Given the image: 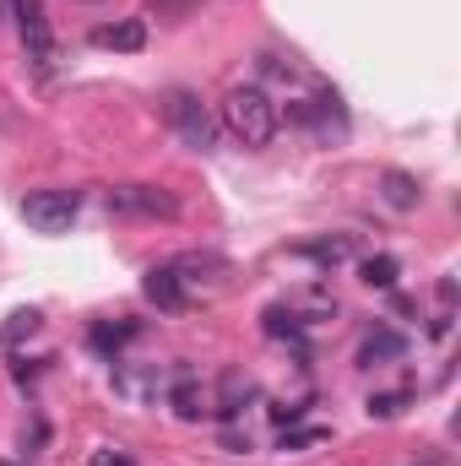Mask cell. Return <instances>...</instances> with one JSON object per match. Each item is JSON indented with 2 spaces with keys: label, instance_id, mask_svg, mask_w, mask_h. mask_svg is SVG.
Wrapping results in <instances>:
<instances>
[{
  "label": "cell",
  "instance_id": "obj_9",
  "mask_svg": "<svg viewBox=\"0 0 461 466\" xmlns=\"http://www.w3.org/2000/svg\"><path fill=\"white\" fill-rule=\"evenodd\" d=\"M380 196H385V207H396V212H413L424 190H418V179H413V174H402V168H391V174L380 179Z\"/></svg>",
  "mask_w": 461,
  "mask_h": 466
},
{
  "label": "cell",
  "instance_id": "obj_10",
  "mask_svg": "<svg viewBox=\"0 0 461 466\" xmlns=\"http://www.w3.org/2000/svg\"><path fill=\"white\" fill-rule=\"evenodd\" d=\"M402 352H407L402 331H374V337H364L358 363H364V369H374V363H391V358H402Z\"/></svg>",
  "mask_w": 461,
  "mask_h": 466
},
{
  "label": "cell",
  "instance_id": "obj_3",
  "mask_svg": "<svg viewBox=\"0 0 461 466\" xmlns=\"http://www.w3.org/2000/svg\"><path fill=\"white\" fill-rule=\"evenodd\" d=\"M163 119H169V130H174L185 147H196V152H212V147H218V119H212V109H207L196 93L174 87V93L163 98Z\"/></svg>",
  "mask_w": 461,
  "mask_h": 466
},
{
  "label": "cell",
  "instance_id": "obj_5",
  "mask_svg": "<svg viewBox=\"0 0 461 466\" xmlns=\"http://www.w3.org/2000/svg\"><path fill=\"white\" fill-rule=\"evenodd\" d=\"M82 212V190H27L22 196V218L38 233H66Z\"/></svg>",
  "mask_w": 461,
  "mask_h": 466
},
{
  "label": "cell",
  "instance_id": "obj_14",
  "mask_svg": "<svg viewBox=\"0 0 461 466\" xmlns=\"http://www.w3.org/2000/svg\"><path fill=\"white\" fill-rule=\"evenodd\" d=\"M255 396H261V390H255V380H244V374H229V380H223V401H218L212 412H218V418H233V412H239L244 401H255Z\"/></svg>",
  "mask_w": 461,
  "mask_h": 466
},
{
  "label": "cell",
  "instance_id": "obj_19",
  "mask_svg": "<svg viewBox=\"0 0 461 466\" xmlns=\"http://www.w3.org/2000/svg\"><path fill=\"white\" fill-rule=\"evenodd\" d=\"M315 440H326V429H299V434H282V451H304Z\"/></svg>",
  "mask_w": 461,
  "mask_h": 466
},
{
  "label": "cell",
  "instance_id": "obj_2",
  "mask_svg": "<svg viewBox=\"0 0 461 466\" xmlns=\"http://www.w3.org/2000/svg\"><path fill=\"white\" fill-rule=\"evenodd\" d=\"M185 374H190L185 363H125V358H115V390L130 407H147V401L169 396Z\"/></svg>",
  "mask_w": 461,
  "mask_h": 466
},
{
  "label": "cell",
  "instance_id": "obj_12",
  "mask_svg": "<svg viewBox=\"0 0 461 466\" xmlns=\"http://www.w3.org/2000/svg\"><path fill=\"white\" fill-rule=\"evenodd\" d=\"M282 309H288V315H304L299 326H321V320L337 315V299H326V293H304V299H288Z\"/></svg>",
  "mask_w": 461,
  "mask_h": 466
},
{
  "label": "cell",
  "instance_id": "obj_16",
  "mask_svg": "<svg viewBox=\"0 0 461 466\" xmlns=\"http://www.w3.org/2000/svg\"><path fill=\"white\" fill-rule=\"evenodd\" d=\"M38 326H44V315H38V309H16V315H11V326L0 331V348H16V342H22V337H33Z\"/></svg>",
  "mask_w": 461,
  "mask_h": 466
},
{
  "label": "cell",
  "instance_id": "obj_6",
  "mask_svg": "<svg viewBox=\"0 0 461 466\" xmlns=\"http://www.w3.org/2000/svg\"><path fill=\"white\" fill-rule=\"evenodd\" d=\"M109 212L115 218H147V223H174L179 218V201L163 190V185H115L109 190Z\"/></svg>",
  "mask_w": 461,
  "mask_h": 466
},
{
  "label": "cell",
  "instance_id": "obj_20",
  "mask_svg": "<svg viewBox=\"0 0 461 466\" xmlns=\"http://www.w3.org/2000/svg\"><path fill=\"white\" fill-rule=\"evenodd\" d=\"M158 5H190V0H158Z\"/></svg>",
  "mask_w": 461,
  "mask_h": 466
},
{
  "label": "cell",
  "instance_id": "obj_15",
  "mask_svg": "<svg viewBox=\"0 0 461 466\" xmlns=\"http://www.w3.org/2000/svg\"><path fill=\"white\" fill-rule=\"evenodd\" d=\"M358 277H364L369 288H396V260H391V255H369V260L358 266Z\"/></svg>",
  "mask_w": 461,
  "mask_h": 466
},
{
  "label": "cell",
  "instance_id": "obj_1",
  "mask_svg": "<svg viewBox=\"0 0 461 466\" xmlns=\"http://www.w3.org/2000/svg\"><path fill=\"white\" fill-rule=\"evenodd\" d=\"M218 119H223V130H229L233 141L266 147L277 136V125H282V109L271 104L266 87H229V98L218 104Z\"/></svg>",
  "mask_w": 461,
  "mask_h": 466
},
{
  "label": "cell",
  "instance_id": "obj_11",
  "mask_svg": "<svg viewBox=\"0 0 461 466\" xmlns=\"http://www.w3.org/2000/svg\"><path fill=\"white\" fill-rule=\"evenodd\" d=\"M136 337H141V320H119V326H93V348L104 352L109 363H115L119 348H125V342H136Z\"/></svg>",
  "mask_w": 461,
  "mask_h": 466
},
{
  "label": "cell",
  "instance_id": "obj_7",
  "mask_svg": "<svg viewBox=\"0 0 461 466\" xmlns=\"http://www.w3.org/2000/svg\"><path fill=\"white\" fill-rule=\"evenodd\" d=\"M141 293H147L158 309H169V315L190 309V288H185V271H179V260H169V266H152V271H147V282H141Z\"/></svg>",
  "mask_w": 461,
  "mask_h": 466
},
{
  "label": "cell",
  "instance_id": "obj_17",
  "mask_svg": "<svg viewBox=\"0 0 461 466\" xmlns=\"http://www.w3.org/2000/svg\"><path fill=\"white\" fill-rule=\"evenodd\" d=\"M87 466H136V461H130L119 445H104V451H93V456H87Z\"/></svg>",
  "mask_w": 461,
  "mask_h": 466
},
{
  "label": "cell",
  "instance_id": "obj_8",
  "mask_svg": "<svg viewBox=\"0 0 461 466\" xmlns=\"http://www.w3.org/2000/svg\"><path fill=\"white\" fill-rule=\"evenodd\" d=\"M93 44H98V49H119V55H136V49H147V22H141V16L104 22V27H93Z\"/></svg>",
  "mask_w": 461,
  "mask_h": 466
},
{
  "label": "cell",
  "instance_id": "obj_21",
  "mask_svg": "<svg viewBox=\"0 0 461 466\" xmlns=\"http://www.w3.org/2000/svg\"><path fill=\"white\" fill-rule=\"evenodd\" d=\"M0 466H33V461H0Z\"/></svg>",
  "mask_w": 461,
  "mask_h": 466
},
{
  "label": "cell",
  "instance_id": "obj_18",
  "mask_svg": "<svg viewBox=\"0 0 461 466\" xmlns=\"http://www.w3.org/2000/svg\"><path fill=\"white\" fill-rule=\"evenodd\" d=\"M402 412V396H369V418H396Z\"/></svg>",
  "mask_w": 461,
  "mask_h": 466
},
{
  "label": "cell",
  "instance_id": "obj_13",
  "mask_svg": "<svg viewBox=\"0 0 461 466\" xmlns=\"http://www.w3.org/2000/svg\"><path fill=\"white\" fill-rule=\"evenodd\" d=\"M299 255H310V260H321V266H343V260H353V238H347V233L315 238V244H299Z\"/></svg>",
  "mask_w": 461,
  "mask_h": 466
},
{
  "label": "cell",
  "instance_id": "obj_4",
  "mask_svg": "<svg viewBox=\"0 0 461 466\" xmlns=\"http://www.w3.org/2000/svg\"><path fill=\"white\" fill-rule=\"evenodd\" d=\"M16 27H22V49H27L33 76L49 82L55 76V27H49L44 0H16Z\"/></svg>",
  "mask_w": 461,
  "mask_h": 466
}]
</instances>
